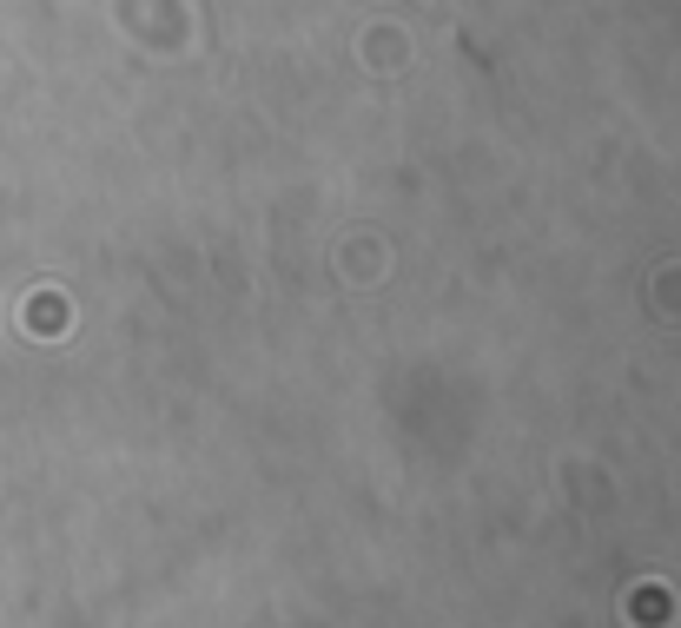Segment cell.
I'll use <instances>...</instances> for the list:
<instances>
[{
	"instance_id": "obj_1",
	"label": "cell",
	"mask_w": 681,
	"mask_h": 628,
	"mask_svg": "<svg viewBox=\"0 0 681 628\" xmlns=\"http://www.w3.org/2000/svg\"><path fill=\"white\" fill-rule=\"evenodd\" d=\"M629 615H635L642 628H655L662 615H675V602H668L662 589H635V602H629Z\"/></svg>"
}]
</instances>
